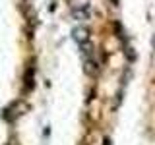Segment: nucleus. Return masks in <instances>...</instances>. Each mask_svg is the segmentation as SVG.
Segmentation results:
<instances>
[{"label": "nucleus", "mask_w": 155, "mask_h": 145, "mask_svg": "<svg viewBox=\"0 0 155 145\" xmlns=\"http://www.w3.org/2000/svg\"><path fill=\"white\" fill-rule=\"evenodd\" d=\"M87 33H89V31H87L85 27H80V29H76V31H74V35H76V41L80 43V45L87 41Z\"/></svg>", "instance_id": "obj_1"}, {"label": "nucleus", "mask_w": 155, "mask_h": 145, "mask_svg": "<svg viewBox=\"0 0 155 145\" xmlns=\"http://www.w3.org/2000/svg\"><path fill=\"white\" fill-rule=\"evenodd\" d=\"M74 18H78V19H87V18H89V8L84 6V8H80V10H74Z\"/></svg>", "instance_id": "obj_2"}, {"label": "nucleus", "mask_w": 155, "mask_h": 145, "mask_svg": "<svg viewBox=\"0 0 155 145\" xmlns=\"http://www.w3.org/2000/svg\"><path fill=\"white\" fill-rule=\"evenodd\" d=\"M126 52H128V62H132L134 58H136V54H134V50H132V48H126Z\"/></svg>", "instance_id": "obj_3"}, {"label": "nucleus", "mask_w": 155, "mask_h": 145, "mask_svg": "<svg viewBox=\"0 0 155 145\" xmlns=\"http://www.w3.org/2000/svg\"><path fill=\"white\" fill-rule=\"evenodd\" d=\"M113 6H118V0H113Z\"/></svg>", "instance_id": "obj_4"}, {"label": "nucleus", "mask_w": 155, "mask_h": 145, "mask_svg": "<svg viewBox=\"0 0 155 145\" xmlns=\"http://www.w3.org/2000/svg\"><path fill=\"white\" fill-rule=\"evenodd\" d=\"M153 48H155V37H153Z\"/></svg>", "instance_id": "obj_5"}]
</instances>
